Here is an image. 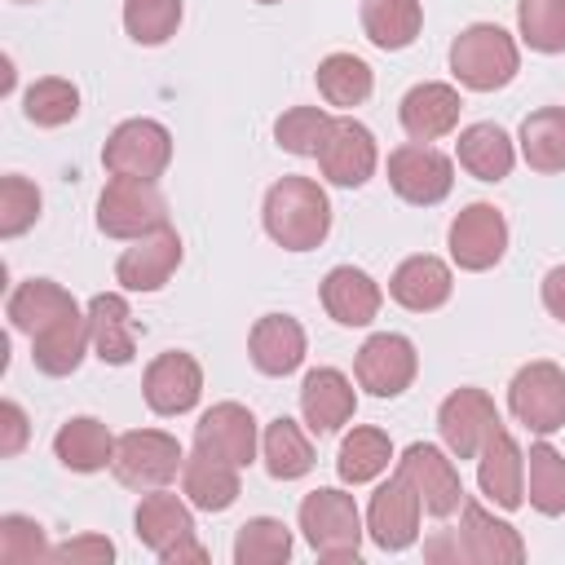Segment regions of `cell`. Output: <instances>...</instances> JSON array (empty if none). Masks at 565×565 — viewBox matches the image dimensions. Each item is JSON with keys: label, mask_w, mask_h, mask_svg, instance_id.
Masks as SVG:
<instances>
[{"label": "cell", "mask_w": 565, "mask_h": 565, "mask_svg": "<svg viewBox=\"0 0 565 565\" xmlns=\"http://www.w3.org/2000/svg\"><path fill=\"white\" fill-rule=\"evenodd\" d=\"M265 234L282 252H313L331 234V199L313 177H278L260 207Z\"/></svg>", "instance_id": "6da1fadb"}, {"label": "cell", "mask_w": 565, "mask_h": 565, "mask_svg": "<svg viewBox=\"0 0 565 565\" xmlns=\"http://www.w3.org/2000/svg\"><path fill=\"white\" fill-rule=\"evenodd\" d=\"M521 71V49L499 22H472L450 44V75L472 93L508 88Z\"/></svg>", "instance_id": "7a4b0ae2"}, {"label": "cell", "mask_w": 565, "mask_h": 565, "mask_svg": "<svg viewBox=\"0 0 565 565\" xmlns=\"http://www.w3.org/2000/svg\"><path fill=\"white\" fill-rule=\"evenodd\" d=\"M296 516H300L305 543H309L322 561H358L366 525H362V512H358V503H353L349 490H340V486H318V490H309V494L300 499V512H296Z\"/></svg>", "instance_id": "3957f363"}, {"label": "cell", "mask_w": 565, "mask_h": 565, "mask_svg": "<svg viewBox=\"0 0 565 565\" xmlns=\"http://www.w3.org/2000/svg\"><path fill=\"white\" fill-rule=\"evenodd\" d=\"M181 463H185V450L163 428H128L115 437L110 472L128 490H159L172 477H181Z\"/></svg>", "instance_id": "277c9868"}, {"label": "cell", "mask_w": 565, "mask_h": 565, "mask_svg": "<svg viewBox=\"0 0 565 565\" xmlns=\"http://www.w3.org/2000/svg\"><path fill=\"white\" fill-rule=\"evenodd\" d=\"M172 163V132L159 119H124L102 146V168L110 177H137V181H159Z\"/></svg>", "instance_id": "5b68a950"}, {"label": "cell", "mask_w": 565, "mask_h": 565, "mask_svg": "<svg viewBox=\"0 0 565 565\" xmlns=\"http://www.w3.org/2000/svg\"><path fill=\"white\" fill-rule=\"evenodd\" d=\"M168 225V203L159 194L154 181H137V177H110L102 199H97V230L106 238H141L150 230Z\"/></svg>", "instance_id": "8992f818"}, {"label": "cell", "mask_w": 565, "mask_h": 565, "mask_svg": "<svg viewBox=\"0 0 565 565\" xmlns=\"http://www.w3.org/2000/svg\"><path fill=\"white\" fill-rule=\"evenodd\" d=\"M388 185L397 199L415 207H433L455 185V159L433 141H402L397 150H388Z\"/></svg>", "instance_id": "52a82bcc"}, {"label": "cell", "mask_w": 565, "mask_h": 565, "mask_svg": "<svg viewBox=\"0 0 565 565\" xmlns=\"http://www.w3.org/2000/svg\"><path fill=\"white\" fill-rule=\"evenodd\" d=\"M508 411L530 433H556L565 428V371L547 358L525 362L508 384Z\"/></svg>", "instance_id": "ba28073f"}, {"label": "cell", "mask_w": 565, "mask_h": 565, "mask_svg": "<svg viewBox=\"0 0 565 565\" xmlns=\"http://www.w3.org/2000/svg\"><path fill=\"white\" fill-rule=\"evenodd\" d=\"M494 428H503V419H499V406L486 388L463 384V388L446 393L437 406V433L455 459H477Z\"/></svg>", "instance_id": "9c48e42d"}, {"label": "cell", "mask_w": 565, "mask_h": 565, "mask_svg": "<svg viewBox=\"0 0 565 565\" xmlns=\"http://www.w3.org/2000/svg\"><path fill=\"white\" fill-rule=\"evenodd\" d=\"M397 477L419 494V503H424L428 516H450V512H459V503H463L459 468H455V459H450L441 446H433V441H411V446L402 450V459H397Z\"/></svg>", "instance_id": "30bf717a"}, {"label": "cell", "mask_w": 565, "mask_h": 565, "mask_svg": "<svg viewBox=\"0 0 565 565\" xmlns=\"http://www.w3.org/2000/svg\"><path fill=\"white\" fill-rule=\"evenodd\" d=\"M419 371V353L406 335L397 331H375L362 340L358 358H353V375L371 397H402L415 384Z\"/></svg>", "instance_id": "8fae6325"}, {"label": "cell", "mask_w": 565, "mask_h": 565, "mask_svg": "<svg viewBox=\"0 0 565 565\" xmlns=\"http://www.w3.org/2000/svg\"><path fill=\"white\" fill-rule=\"evenodd\" d=\"M446 247H450V260L468 274H481V269H494L508 252V221L494 203H468L455 221H450V234H446Z\"/></svg>", "instance_id": "7c38bea8"}, {"label": "cell", "mask_w": 565, "mask_h": 565, "mask_svg": "<svg viewBox=\"0 0 565 565\" xmlns=\"http://www.w3.org/2000/svg\"><path fill=\"white\" fill-rule=\"evenodd\" d=\"M375 163H380V150H375V137L366 124L358 119H335L322 150H318V172L331 181V185H344V190H358L375 177Z\"/></svg>", "instance_id": "4fadbf2b"}, {"label": "cell", "mask_w": 565, "mask_h": 565, "mask_svg": "<svg viewBox=\"0 0 565 565\" xmlns=\"http://www.w3.org/2000/svg\"><path fill=\"white\" fill-rule=\"evenodd\" d=\"M141 397L154 415H185L203 397V366L194 353L168 349L159 353L141 375Z\"/></svg>", "instance_id": "5bb4252c"}, {"label": "cell", "mask_w": 565, "mask_h": 565, "mask_svg": "<svg viewBox=\"0 0 565 565\" xmlns=\"http://www.w3.org/2000/svg\"><path fill=\"white\" fill-rule=\"evenodd\" d=\"M194 450L203 455H216L234 468H247L260 450V437H256V415L243 406V402H216L199 415L194 424Z\"/></svg>", "instance_id": "9a60e30c"}, {"label": "cell", "mask_w": 565, "mask_h": 565, "mask_svg": "<svg viewBox=\"0 0 565 565\" xmlns=\"http://www.w3.org/2000/svg\"><path fill=\"white\" fill-rule=\"evenodd\" d=\"M419 516H424L419 494L393 472L366 503V534L380 552H406L419 539Z\"/></svg>", "instance_id": "2e32d148"}, {"label": "cell", "mask_w": 565, "mask_h": 565, "mask_svg": "<svg viewBox=\"0 0 565 565\" xmlns=\"http://www.w3.org/2000/svg\"><path fill=\"white\" fill-rule=\"evenodd\" d=\"M181 265V234L172 225H159L141 238H132V247L119 252L115 260V282L124 291H159Z\"/></svg>", "instance_id": "e0dca14e"}, {"label": "cell", "mask_w": 565, "mask_h": 565, "mask_svg": "<svg viewBox=\"0 0 565 565\" xmlns=\"http://www.w3.org/2000/svg\"><path fill=\"white\" fill-rule=\"evenodd\" d=\"M358 411V393H353V380L340 371V366H313L300 384V415H305V428L327 437V433H340Z\"/></svg>", "instance_id": "ac0fdd59"}, {"label": "cell", "mask_w": 565, "mask_h": 565, "mask_svg": "<svg viewBox=\"0 0 565 565\" xmlns=\"http://www.w3.org/2000/svg\"><path fill=\"white\" fill-rule=\"evenodd\" d=\"M459 547H463V561H472V565H516V561H525L521 534L508 521H499L494 512H486L477 499L459 503Z\"/></svg>", "instance_id": "d6986e66"}, {"label": "cell", "mask_w": 565, "mask_h": 565, "mask_svg": "<svg viewBox=\"0 0 565 565\" xmlns=\"http://www.w3.org/2000/svg\"><path fill=\"white\" fill-rule=\"evenodd\" d=\"M477 486L490 503L499 508H521L525 503V450L508 428H494L490 441L477 455Z\"/></svg>", "instance_id": "ffe728a7"}, {"label": "cell", "mask_w": 565, "mask_h": 565, "mask_svg": "<svg viewBox=\"0 0 565 565\" xmlns=\"http://www.w3.org/2000/svg\"><path fill=\"white\" fill-rule=\"evenodd\" d=\"M459 110H463V97L455 84H441V79H424L415 84L402 106H397V119L406 128L411 141H437L446 132L459 128Z\"/></svg>", "instance_id": "44dd1931"}, {"label": "cell", "mask_w": 565, "mask_h": 565, "mask_svg": "<svg viewBox=\"0 0 565 565\" xmlns=\"http://www.w3.org/2000/svg\"><path fill=\"white\" fill-rule=\"evenodd\" d=\"M450 291H455L450 265H446L441 256H428V252L406 256V260L393 269V278H388V296H393L402 309H411V313H433V309H441V305L450 300Z\"/></svg>", "instance_id": "7402d4cb"}, {"label": "cell", "mask_w": 565, "mask_h": 565, "mask_svg": "<svg viewBox=\"0 0 565 565\" xmlns=\"http://www.w3.org/2000/svg\"><path fill=\"white\" fill-rule=\"evenodd\" d=\"M318 296H322V309H327L340 327H371L375 313H380V305H384L380 282H375L366 269H358V265H335V269H327Z\"/></svg>", "instance_id": "603a6c76"}, {"label": "cell", "mask_w": 565, "mask_h": 565, "mask_svg": "<svg viewBox=\"0 0 565 565\" xmlns=\"http://www.w3.org/2000/svg\"><path fill=\"white\" fill-rule=\"evenodd\" d=\"M88 335H93V353L110 366H128L137 358L141 327L119 291H97L88 300Z\"/></svg>", "instance_id": "cb8c5ba5"}, {"label": "cell", "mask_w": 565, "mask_h": 565, "mask_svg": "<svg viewBox=\"0 0 565 565\" xmlns=\"http://www.w3.org/2000/svg\"><path fill=\"white\" fill-rule=\"evenodd\" d=\"M88 344H93V335H88V309L75 305V309H66L62 318H53L49 327H40L31 335V362L44 375H71L84 362Z\"/></svg>", "instance_id": "d4e9b609"}, {"label": "cell", "mask_w": 565, "mask_h": 565, "mask_svg": "<svg viewBox=\"0 0 565 565\" xmlns=\"http://www.w3.org/2000/svg\"><path fill=\"white\" fill-rule=\"evenodd\" d=\"M194 503L181 499V494H168L163 486L159 490H146L137 512H132V525H137V539L141 547H150L154 556H163L168 547H177L181 539L194 534Z\"/></svg>", "instance_id": "484cf974"}, {"label": "cell", "mask_w": 565, "mask_h": 565, "mask_svg": "<svg viewBox=\"0 0 565 565\" xmlns=\"http://www.w3.org/2000/svg\"><path fill=\"white\" fill-rule=\"evenodd\" d=\"M247 358L260 375H291L305 362V327L291 313L256 318V327L247 335Z\"/></svg>", "instance_id": "4316f807"}, {"label": "cell", "mask_w": 565, "mask_h": 565, "mask_svg": "<svg viewBox=\"0 0 565 565\" xmlns=\"http://www.w3.org/2000/svg\"><path fill=\"white\" fill-rule=\"evenodd\" d=\"M53 455L71 472H102L115 459V433L93 415H71L53 433Z\"/></svg>", "instance_id": "83f0119b"}, {"label": "cell", "mask_w": 565, "mask_h": 565, "mask_svg": "<svg viewBox=\"0 0 565 565\" xmlns=\"http://www.w3.org/2000/svg\"><path fill=\"white\" fill-rule=\"evenodd\" d=\"M455 159L477 181H503L516 163V146L499 124H468V128H459Z\"/></svg>", "instance_id": "f1b7e54d"}, {"label": "cell", "mask_w": 565, "mask_h": 565, "mask_svg": "<svg viewBox=\"0 0 565 565\" xmlns=\"http://www.w3.org/2000/svg\"><path fill=\"white\" fill-rule=\"evenodd\" d=\"M238 490L243 486H238V468L234 463H225L216 455H203V450L185 455V463H181V494L199 512H225L238 499Z\"/></svg>", "instance_id": "f546056e"}, {"label": "cell", "mask_w": 565, "mask_h": 565, "mask_svg": "<svg viewBox=\"0 0 565 565\" xmlns=\"http://www.w3.org/2000/svg\"><path fill=\"white\" fill-rule=\"evenodd\" d=\"M75 305H79V300H75L62 282H53V278H26V282H18V287L9 291L4 313H9L13 331L35 335L40 327H49L53 318H62V313L75 309Z\"/></svg>", "instance_id": "4dcf8cb0"}, {"label": "cell", "mask_w": 565, "mask_h": 565, "mask_svg": "<svg viewBox=\"0 0 565 565\" xmlns=\"http://www.w3.org/2000/svg\"><path fill=\"white\" fill-rule=\"evenodd\" d=\"M419 26H424V4L419 0H362V31L384 53L411 49Z\"/></svg>", "instance_id": "1f68e13d"}, {"label": "cell", "mask_w": 565, "mask_h": 565, "mask_svg": "<svg viewBox=\"0 0 565 565\" xmlns=\"http://www.w3.org/2000/svg\"><path fill=\"white\" fill-rule=\"evenodd\" d=\"M260 459H265V472L274 481H300L309 468H313V446H309V433L278 415L265 424V437H260Z\"/></svg>", "instance_id": "d6a6232c"}, {"label": "cell", "mask_w": 565, "mask_h": 565, "mask_svg": "<svg viewBox=\"0 0 565 565\" xmlns=\"http://www.w3.org/2000/svg\"><path fill=\"white\" fill-rule=\"evenodd\" d=\"M313 79H318L322 102H327V106H340V110L362 106V102L371 97V88H375V75H371V66H366L358 53H327V57L318 62Z\"/></svg>", "instance_id": "836d02e7"}, {"label": "cell", "mask_w": 565, "mask_h": 565, "mask_svg": "<svg viewBox=\"0 0 565 565\" xmlns=\"http://www.w3.org/2000/svg\"><path fill=\"white\" fill-rule=\"evenodd\" d=\"M521 159L534 172H565V106H543L521 119Z\"/></svg>", "instance_id": "e575fe53"}, {"label": "cell", "mask_w": 565, "mask_h": 565, "mask_svg": "<svg viewBox=\"0 0 565 565\" xmlns=\"http://www.w3.org/2000/svg\"><path fill=\"white\" fill-rule=\"evenodd\" d=\"M388 459H393V441H388V433L362 424V428H353V433L340 441L335 472H340L344 486H366V481H375V477L388 468Z\"/></svg>", "instance_id": "d590c367"}, {"label": "cell", "mask_w": 565, "mask_h": 565, "mask_svg": "<svg viewBox=\"0 0 565 565\" xmlns=\"http://www.w3.org/2000/svg\"><path fill=\"white\" fill-rule=\"evenodd\" d=\"M525 499L543 516L565 512V455L547 441H534L525 455Z\"/></svg>", "instance_id": "8d00e7d4"}, {"label": "cell", "mask_w": 565, "mask_h": 565, "mask_svg": "<svg viewBox=\"0 0 565 565\" xmlns=\"http://www.w3.org/2000/svg\"><path fill=\"white\" fill-rule=\"evenodd\" d=\"M291 561V530L278 516H252L234 534V565H282Z\"/></svg>", "instance_id": "74e56055"}, {"label": "cell", "mask_w": 565, "mask_h": 565, "mask_svg": "<svg viewBox=\"0 0 565 565\" xmlns=\"http://www.w3.org/2000/svg\"><path fill=\"white\" fill-rule=\"evenodd\" d=\"M22 115L35 128H62L79 115V88L62 75H44L22 93Z\"/></svg>", "instance_id": "f35d334b"}, {"label": "cell", "mask_w": 565, "mask_h": 565, "mask_svg": "<svg viewBox=\"0 0 565 565\" xmlns=\"http://www.w3.org/2000/svg\"><path fill=\"white\" fill-rule=\"evenodd\" d=\"M331 115L322 110V106H291V110H282L278 119H274V141L287 150V154H300V159H318V150H322V141H327V132H331Z\"/></svg>", "instance_id": "ab89813d"}, {"label": "cell", "mask_w": 565, "mask_h": 565, "mask_svg": "<svg viewBox=\"0 0 565 565\" xmlns=\"http://www.w3.org/2000/svg\"><path fill=\"white\" fill-rule=\"evenodd\" d=\"M516 35L534 53H565V0H516Z\"/></svg>", "instance_id": "60d3db41"}, {"label": "cell", "mask_w": 565, "mask_h": 565, "mask_svg": "<svg viewBox=\"0 0 565 565\" xmlns=\"http://www.w3.org/2000/svg\"><path fill=\"white\" fill-rule=\"evenodd\" d=\"M181 26V0H124V31L154 49V44H168Z\"/></svg>", "instance_id": "b9f144b4"}, {"label": "cell", "mask_w": 565, "mask_h": 565, "mask_svg": "<svg viewBox=\"0 0 565 565\" xmlns=\"http://www.w3.org/2000/svg\"><path fill=\"white\" fill-rule=\"evenodd\" d=\"M0 561L4 565H35V561H53V547L44 543V525L22 516V512H4L0 516Z\"/></svg>", "instance_id": "7bdbcfd3"}, {"label": "cell", "mask_w": 565, "mask_h": 565, "mask_svg": "<svg viewBox=\"0 0 565 565\" xmlns=\"http://www.w3.org/2000/svg\"><path fill=\"white\" fill-rule=\"evenodd\" d=\"M40 221V190L35 181L9 172L0 177V238H18Z\"/></svg>", "instance_id": "ee69618b"}, {"label": "cell", "mask_w": 565, "mask_h": 565, "mask_svg": "<svg viewBox=\"0 0 565 565\" xmlns=\"http://www.w3.org/2000/svg\"><path fill=\"white\" fill-rule=\"evenodd\" d=\"M53 561H71V565H110L115 561V543L106 534H75L66 543L53 547Z\"/></svg>", "instance_id": "f6af8a7d"}, {"label": "cell", "mask_w": 565, "mask_h": 565, "mask_svg": "<svg viewBox=\"0 0 565 565\" xmlns=\"http://www.w3.org/2000/svg\"><path fill=\"white\" fill-rule=\"evenodd\" d=\"M31 428H26V411L18 402H0V455L13 459L26 446Z\"/></svg>", "instance_id": "bcb514c9"}, {"label": "cell", "mask_w": 565, "mask_h": 565, "mask_svg": "<svg viewBox=\"0 0 565 565\" xmlns=\"http://www.w3.org/2000/svg\"><path fill=\"white\" fill-rule=\"evenodd\" d=\"M539 296H543V309H547L556 322H565V265H552V269L543 274Z\"/></svg>", "instance_id": "7dc6e473"}, {"label": "cell", "mask_w": 565, "mask_h": 565, "mask_svg": "<svg viewBox=\"0 0 565 565\" xmlns=\"http://www.w3.org/2000/svg\"><path fill=\"white\" fill-rule=\"evenodd\" d=\"M424 556H428V561H450V565H459V561H463L459 530H437V534L424 543Z\"/></svg>", "instance_id": "c3c4849f"}, {"label": "cell", "mask_w": 565, "mask_h": 565, "mask_svg": "<svg viewBox=\"0 0 565 565\" xmlns=\"http://www.w3.org/2000/svg\"><path fill=\"white\" fill-rule=\"evenodd\" d=\"M159 561H163V565H185V561H190V565H203V561H207V547L190 534V539H181L177 547H168Z\"/></svg>", "instance_id": "681fc988"}, {"label": "cell", "mask_w": 565, "mask_h": 565, "mask_svg": "<svg viewBox=\"0 0 565 565\" xmlns=\"http://www.w3.org/2000/svg\"><path fill=\"white\" fill-rule=\"evenodd\" d=\"M0 93H13V62L4 57V75H0Z\"/></svg>", "instance_id": "f907efd6"}, {"label": "cell", "mask_w": 565, "mask_h": 565, "mask_svg": "<svg viewBox=\"0 0 565 565\" xmlns=\"http://www.w3.org/2000/svg\"><path fill=\"white\" fill-rule=\"evenodd\" d=\"M256 4H278V0H256Z\"/></svg>", "instance_id": "816d5d0a"}, {"label": "cell", "mask_w": 565, "mask_h": 565, "mask_svg": "<svg viewBox=\"0 0 565 565\" xmlns=\"http://www.w3.org/2000/svg\"><path fill=\"white\" fill-rule=\"evenodd\" d=\"M22 4H26V0H22Z\"/></svg>", "instance_id": "f5cc1de1"}]
</instances>
